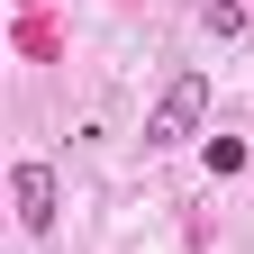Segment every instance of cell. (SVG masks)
Segmentation results:
<instances>
[{
  "mask_svg": "<svg viewBox=\"0 0 254 254\" xmlns=\"http://www.w3.org/2000/svg\"><path fill=\"white\" fill-rule=\"evenodd\" d=\"M9 200H18V227H27V236L55 227V173H46V164H18V173H9Z\"/></svg>",
  "mask_w": 254,
  "mask_h": 254,
  "instance_id": "obj_2",
  "label": "cell"
},
{
  "mask_svg": "<svg viewBox=\"0 0 254 254\" xmlns=\"http://www.w3.org/2000/svg\"><path fill=\"white\" fill-rule=\"evenodd\" d=\"M200 27H209V37H245V0H209Z\"/></svg>",
  "mask_w": 254,
  "mask_h": 254,
  "instance_id": "obj_3",
  "label": "cell"
},
{
  "mask_svg": "<svg viewBox=\"0 0 254 254\" xmlns=\"http://www.w3.org/2000/svg\"><path fill=\"white\" fill-rule=\"evenodd\" d=\"M200 118H209V73H173L164 100H154V118H145V145H190Z\"/></svg>",
  "mask_w": 254,
  "mask_h": 254,
  "instance_id": "obj_1",
  "label": "cell"
}]
</instances>
